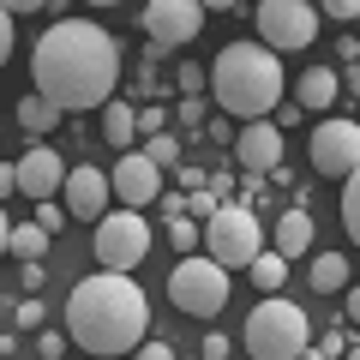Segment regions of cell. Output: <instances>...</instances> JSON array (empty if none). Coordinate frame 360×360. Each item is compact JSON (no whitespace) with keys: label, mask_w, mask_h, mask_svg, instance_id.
Here are the masks:
<instances>
[{"label":"cell","mask_w":360,"mask_h":360,"mask_svg":"<svg viewBox=\"0 0 360 360\" xmlns=\"http://www.w3.org/2000/svg\"><path fill=\"white\" fill-rule=\"evenodd\" d=\"M90 6H120V0H90Z\"/></svg>","instance_id":"obj_45"},{"label":"cell","mask_w":360,"mask_h":360,"mask_svg":"<svg viewBox=\"0 0 360 360\" xmlns=\"http://www.w3.org/2000/svg\"><path fill=\"white\" fill-rule=\"evenodd\" d=\"M342 229L354 234V246H360V168L342 180Z\"/></svg>","instance_id":"obj_22"},{"label":"cell","mask_w":360,"mask_h":360,"mask_svg":"<svg viewBox=\"0 0 360 360\" xmlns=\"http://www.w3.org/2000/svg\"><path fill=\"white\" fill-rule=\"evenodd\" d=\"M132 360H174V348H168V342H156V336H144V342L132 348Z\"/></svg>","instance_id":"obj_29"},{"label":"cell","mask_w":360,"mask_h":360,"mask_svg":"<svg viewBox=\"0 0 360 360\" xmlns=\"http://www.w3.org/2000/svg\"><path fill=\"white\" fill-rule=\"evenodd\" d=\"M312 168L319 174H336L348 180L360 168V120H342V115H324L312 127Z\"/></svg>","instance_id":"obj_9"},{"label":"cell","mask_w":360,"mask_h":360,"mask_svg":"<svg viewBox=\"0 0 360 360\" xmlns=\"http://www.w3.org/2000/svg\"><path fill=\"white\" fill-rule=\"evenodd\" d=\"M168 300H174L186 319H217L229 307V270L205 252H186L174 270H168Z\"/></svg>","instance_id":"obj_6"},{"label":"cell","mask_w":360,"mask_h":360,"mask_svg":"<svg viewBox=\"0 0 360 360\" xmlns=\"http://www.w3.org/2000/svg\"><path fill=\"white\" fill-rule=\"evenodd\" d=\"M18 127H25L30 139H42V132H54V127H60V108H54L49 96H37V90H30L25 103H18Z\"/></svg>","instance_id":"obj_20"},{"label":"cell","mask_w":360,"mask_h":360,"mask_svg":"<svg viewBox=\"0 0 360 360\" xmlns=\"http://www.w3.org/2000/svg\"><path fill=\"white\" fill-rule=\"evenodd\" d=\"M283 127H270V120H246V132H234V162L246 174H270V168H283Z\"/></svg>","instance_id":"obj_13"},{"label":"cell","mask_w":360,"mask_h":360,"mask_svg":"<svg viewBox=\"0 0 360 360\" xmlns=\"http://www.w3.org/2000/svg\"><path fill=\"white\" fill-rule=\"evenodd\" d=\"M42 319H49V307H42L37 295H25V300H18V324H42Z\"/></svg>","instance_id":"obj_32"},{"label":"cell","mask_w":360,"mask_h":360,"mask_svg":"<svg viewBox=\"0 0 360 360\" xmlns=\"http://www.w3.org/2000/svg\"><path fill=\"white\" fill-rule=\"evenodd\" d=\"M162 217H186V193H168L162 198Z\"/></svg>","instance_id":"obj_39"},{"label":"cell","mask_w":360,"mask_h":360,"mask_svg":"<svg viewBox=\"0 0 360 360\" xmlns=\"http://www.w3.org/2000/svg\"><path fill=\"white\" fill-rule=\"evenodd\" d=\"M342 348H348V336H342V330H330V336H324V348H319V354H330V360H336Z\"/></svg>","instance_id":"obj_40"},{"label":"cell","mask_w":360,"mask_h":360,"mask_svg":"<svg viewBox=\"0 0 360 360\" xmlns=\"http://www.w3.org/2000/svg\"><path fill=\"white\" fill-rule=\"evenodd\" d=\"M13 193H18V168H13V162H0V205H6Z\"/></svg>","instance_id":"obj_35"},{"label":"cell","mask_w":360,"mask_h":360,"mask_svg":"<svg viewBox=\"0 0 360 360\" xmlns=\"http://www.w3.org/2000/svg\"><path fill=\"white\" fill-rule=\"evenodd\" d=\"M6 252H13L18 264H37V258L49 252V229H42V222H13V234H6Z\"/></svg>","instance_id":"obj_19"},{"label":"cell","mask_w":360,"mask_h":360,"mask_svg":"<svg viewBox=\"0 0 360 360\" xmlns=\"http://www.w3.org/2000/svg\"><path fill=\"white\" fill-rule=\"evenodd\" d=\"M210 90H217L222 115L264 120L270 108L283 103V60H276L264 42H229V49L210 60Z\"/></svg>","instance_id":"obj_3"},{"label":"cell","mask_w":360,"mask_h":360,"mask_svg":"<svg viewBox=\"0 0 360 360\" xmlns=\"http://www.w3.org/2000/svg\"><path fill=\"white\" fill-rule=\"evenodd\" d=\"M336 90H342V78H336V66H307L295 84V103L312 108V115H330L336 108Z\"/></svg>","instance_id":"obj_15"},{"label":"cell","mask_w":360,"mask_h":360,"mask_svg":"<svg viewBox=\"0 0 360 360\" xmlns=\"http://www.w3.org/2000/svg\"><path fill=\"white\" fill-rule=\"evenodd\" d=\"M319 13L336 18V25H348V18H360V0H319Z\"/></svg>","instance_id":"obj_26"},{"label":"cell","mask_w":360,"mask_h":360,"mask_svg":"<svg viewBox=\"0 0 360 360\" xmlns=\"http://www.w3.org/2000/svg\"><path fill=\"white\" fill-rule=\"evenodd\" d=\"M312 342V319L288 295H264L246 319V354L252 360H300Z\"/></svg>","instance_id":"obj_4"},{"label":"cell","mask_w":360,"mask_h":360,"mask_svg":"<svg viewBox=\"0 0 360 360\" xmlns=\"http://www.w3.org/2000/svg\"><path fill=\"white\" fill-rule=\"evenodd\" d=\"M198 6H205V13H234L240 0H198Z\"/></svg>","instance_id":"obj_42"},{"label":"cell","mask_w":360,"mask_h":360,"mask_svg":"<svg viewBox=\"0 0 360 360\" xmlns=\"http://www.w3.org/2000/svg\"><path fill=\"white\" fill-rule=\"evenodd\" d=\"M37 222H42V229H60V222H66V205H49V198H37Z\"/></svg>","instance_id":"obj_30"},{"label":"cell","mask_w":360,"mask_h":360,"mask_svg":"<svg viewBox=\"0 0 360 360\" xmlns=\"http://www.w3.org/2000/svg\"><path fill=\"white\" fill-rule=\"evenodd\" d=\"M246 276H252V283L264 288V295H276V288L288 283V258H283V252H270V246H264V252H258L252 264H246Z\"/></svg>","instance_id":"obj_21"},{"label":"cell","mask_w":360,"mask_h":360,"mask_svg":"<svg viewBox=\"0 0 360 360\" xmlns=\"http://www.w3.org/2000/svg\"><path fill=\"white\" fill-rule=\"evenodd\" d=\"M103 139L115 144V150H132V139H139V108L108 96V103H103Z\"/></svg>","instance_id":"obj_17"},{"label":"cell","mask_w":360,"mask_h":360,"mask_svg":"<svg viewBox=\"0 0 360 360\" xmlns=\"http://www.w3.org/2000/svg\"><path fill=\"white\" fill-rule=\"evenodd\" d=\"M258 37L270 54H295L319 37V6L312 0H258Z\"/></svg>","instance_id":"obj_8"},{"label":"cell","mask_w":360,"mask_h":360,"mask_svg":"<svg viewBox=\"0 0 360 360\" xmlns=\"http://www.w3.org/2000/svg\"><path fill=\"white\" fill-rule=\"evenodd\" d=\"M108 186H115V198H120L127 210H144V205L162 198V168H156L144 150H127V156L115 162V174H108Z\"/></svg>","instance_id":"obj_11"},{"label":"cell","mask_w":360,"mask_h":360,"mask_svg":"<svg viewBox=\"0 0 360 360\" xmlns=\"http://www.w3.org/2000/svg\"><path fill=\"white\" fill-rule=\"evenodd\" d=\"M13 168H18V193H25V198H49V193L66 186V162H60L54 144H30Z\"/></svg>","instance_id":"obj_14"},{"label":"cell","mask_w":360,"mask_h":360,"mask_svg":"<svg viewBox=\"0 0 360 360\" xmlns=\"http://www.w3.org/2000/svg\"><path fill=\"white\" fill-rule=\"evenodd\" d=\"M150 330V300L127 270H103L66 295V342L90 348V354H132Z\"/></svg>","instance_id":"obj_2"},{"label":"cell","mask_w":360,"mask_h":360,"mask_svg":"<svg viewBox=\"0 0 360 360\" xmlns=\"http://www.w3.org/2000/svg\"><path fill=\"white\" fill-rule=\"evenodd\" d=\"M174 360H180V354H174ZM198 360H205V354H198Z\"/></svg>","instance_id":"obj_46"},{"label":"cell","mask_w":360,"mask_h":360,"mask_svg":"<svg viewBox=\"0 0 360 360\" xmlns=\"http://www.w3.org/2000/svg\"><path fill=\"white\" fill-rule=\"evenodd\" d=\"M162 127H168V108H162V103L139 108V132H150V139H156V132H162Z\"/></svg>","instance_id":"obj_28"},{"label":"cell","mask_w":360,"mask_h":360,"mask_svg":"<svg viewBox=\"0 0 360 360\" xmlns=\"http://www.w3.org/2000/svg\"><path fill=\"white\" fill-rule=\"evenodd\" d=\"M0 6H6V13L18 18V13H42V6H49V0H0Z\"/></svg>","instance_id":"obj_38"},{"label":"cell","mask_w":360,"mask_h":360,"mask_svg":"<svg viewBox=\"0 0 360 360\" xmlns=\"http://www.w3.org/2000/svg\"><path fill=\"white\" fill-rule=\"evenodd\" d=\"M217 205H222V198L210 193V186H186V210H193L198 222H205V217H210V210H217Z\"/></svg>","instance_id":"obj_25"},{"label":"cell","mask_w":360,"mask_h":360,"mask_svg":"<svg viewBox=\"0 0 360 360\" xmlns=\"http://www.w3.org/2000/svg\"><path fill=\"white\" fill-rule=\"evenodd\" d=\"M66 217H78V222H96V217H108V198H115V186H108V174L96 162L90 168H66Z\"/></svg>","instance_id":"obj_12"},{"label":"cell","mask_w":360,"mask_h":360,"mask_svg":"<svg viewBox=\"0 0 360 360\" xmlns=\"http://www.w3.org/2000/svg\"><path fill=\"white\" fill-rule=\"evenodd\" d=\"M348 258L342 252H312V270H307V283L319 288V295H336V288H348Z\"/></svg>","instance_id":"obj_18"},{"label":"cell","mask_w":360,"mask_h":360,"mask_svg":"<svg viewBox=\"0 0 360 360\" xmlns=\"http://www.w3.org/2000/svg\"><path fill=\"white\" fill-rule=\"evenodd\" d=\"M144 156H150V162L168 174V168H180V139H174V132H156V139L144 144Z\"/></svg>","instance_id":"obj_24"},{"label":"cell","mask_w":360,"mask_h":360,"mask_svg":"<svg viewBox=\"0 0 360 360\" xmlns=\"http://www.w3.org/2000/svg\"><path fill=\"white\" fill-rule=\"evenodd\" d=\"M198 240H205V229H193V217H168V246H174L180 258L198 252Z\"/></svg>","instance_id":"obj_23"},{"label":"cell","mask_w":360,"mask_h":360,"mask_svg":"<svg viewBox=\"0 0 360 360\" xmlns=\"http://www.w3.org/2000/svg\"><path fill=\"white\" fill-rule=\"evenodd\" d=\"M264 252V229H258V210L246 198H222L205 217V258H217L222 270H246Z\"/></svg>","instance_id":"obj_5"},{"label":"cell","mask_w":360,"mask_h":360,"mask_svg":"<svg viewBox=\"0 0 360 360\" xmlns=\"http://www.w3.org/2000/svg\"><path fill=\"white\" fill-rule=\"evenodd\" d=\"M205 360H229V336L210 330V336H205Z\"/></svg>","instance_id":"obj_36"},{"label":"cell","mask_w":360,"mask_h":360,"mask_svg":"<svg viewBox=\"0 0 360 360\" xmlns=\"http://www.w3.org/2000/svg\"><path fill=\"white\" fill-rule=\"evenodd\" d=\"M37 348H42V360H60V354H66V336H60V330H42Z\"/></svg>","instance_id":"obj_34"},{"label":"cell","mask_w":360,"mask_h":360,"mask_svg":"<svg viewBox=\"0 0 360 360\" xmlns=\"http://www.w3.org/2000/svg\"><path fill=\"white\" fill-rule=\"evenodd\" d=\"M270 252H283V258H300V252H312V217H307L300 205L276 217V229H270Z\"/></svg>","instance_id":"obj_16"},{"label":"cell","mask_w":360,"mask_h":360,"mask_svg":"<svg viewBox=\"0 0 360 360\" xmlns=\"http://www.w3.org/2000/svg\"><path fill=\"white\" fill-rule=\"evenodd\" d=\"M144 30L156 49H186L205 30V6L198 0H144Z\"/></svg>","instance_id":"obj_10"},{"label":"cell","mask_w":360,"mask_h":360,"mask_svg":"<svg viewBox=\"0 0 360 360\" xmlns=\"http://www.w3.org/2000/svg\"><path fill=\"white\" fill-rule=\"evenodd\" d=\"M96 234V264L103 270H139L150 258V229H144V210H108V217L90 222Z\"/></svg>","instance_id":"obj_7"},{"label":"cell","mask_w":360,"mask_h":360,"mask_svg":"<svg viewBox=\"0 0 360 360\" xmlns=\"http://www.w3.org/2000/svg\"><path fill=\"white\" fill-rule=\"evenodd\" d=\"M342 360H360V348H354V342H348V348H342Z\"/></svg>","instance_id":"obj_44"},{"label":"cell","mask_w":360,"mask_h":360,"mask_svg":"<svg viewBox=\"0 0 360 360\" xmlns=\"http://www.w3.org/2000/svg\"><path fill=\"white\" fill-rule=\"evenodd\" d=\"M348 324H360V283L348 288Z\"/></svg>","instance_id":"obj_41"},{"label":"cell","mask_w":360,"mask_h":360,"mask_svg":"<svg viewBox=\"0 0 360 360\" xmlns=\"http://www.w3.org/2000/svg\"><path fill=\"white\" fill-rule=\"evenodd\" d=\"M174 84H180V90H186V96H198V84H210V78H205V72H198V66H193V60H186V66H180V72H174Z\"/></svg>","instance_id":"obj_31"},{"label":"cell","mask_w":360,"mask_h":360,"mask_svg":"<svg viewBox=\"0 0 360 360\" xmlns=\"http://www.w3.org/2000/svg\"><path fill=\"white\" fill-rule=\"evenodd\" d=\"M42 283H49V276H42V258H37V264H25V295H37Z\"/></svg>","instance_id":"obj_37"},{"label":"cell","mask_w":360,"mask_h":360,"mask_svg":"<svg viewBox=\"0 0 360 360\" xmlns=\"http://www.w3.org/2000/svg\"><path fill=\"white\" fill-rule=\"evenodd\" d=\"M13 37H18V30H13V13L0 6V66H6V54H13Z\"/></svg>","instance_id":"obj_33"},{"label":"cell","mask_w":360,"mask_h":360,"mask_svg":"<svg viewBox=\"0 0 360 360\" xmlns=\"http://www.w3.org/2000/svg\"><path fill=\"white\" fill-rule=\"evenodd\" d=\"M30 84L60 115L103 108L120 84V49L96 18H54L30 49Z\"/></svg>","instance_id":"obj_1"},{"label":"cell","mask_w":360,"mask_h":360,"mask_svg":"<svg viewBox=\"0 0 360 360\" xmlns=\"http://www.w3.org/2000/svg\"><path fill=\"white\" fill-rule=\"evenodd\" d=\"M174 120H180L186 132H198V127H205V103H198V96H186V103L174 108Z\"/></svg>","instance_id":"obj_27"},{"label":"cell","mask_w":360,"mask_h":360,"mask_svg":"<svg viewBox=\"0 0 360 360\" xmlns=\"http://www.w3.org/2000/svg\"><path fill=\"white\" fill-rule=\"evenodd\" d=\"M6 234H13V222H6V210H0V252H6Z\"/></svg>","instance_id":"obj_43"}]
</instances>
